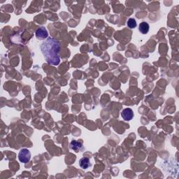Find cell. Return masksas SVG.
Wrapping results in <instances>:
<instances>
[{"mask_svg":"<svg viewBox=\"0 0 179 179\" xmlns=\"http://www.w3.org/2000/svg\"><path fill=\"white\" fill-rule=\"evenodd\" d=\"M41 53L45 59L49 64L57 66L60 62L59 53L60 50V44L59 41L53 37H48L42 43L40 46Z\"/></svg>","mask_w":179,"mask_h":179,"instance_id":"1","label":"cell"},{"mask_svg":"<svg viewBox=\"0 0 179 179\" xmlns=\"http://www.w3.org/2000/svg\"><path fill=\"white\" fill-rule=\"evenodd\" d=\"M31 159V153L28 149L23 148L20 150L18 154V160L22 163L26 164Z\"/></svg>","mask_w":179,"mask_h":179,"instance_id":"2","label":"cell"},{"mask_svg":"<svg viewBox=\"0 0 179 179\" xmlns=\"http://www.w3.org/2000/svg\"><path fill=\"white\" fill-rule=\"evenodd\" d=\"M36 37L40 40H44L46 39L48 36V33L47 30L44 27H41L36 30L35 32Z\"/></svg>","mask_w":179,"mask_h":179,"instance_id":"3","label":"cell"},{"mask_svg":"<svg viewBox=\"0 0 179 179\" xmlns=\"http://www.w3.org/2000/svg\"><path fill=\"white\" fill-rule=\"evenodd\" d=\"M121 116L123 118V120L125 121H130L132 120V118H134V112L130 108H126V109L122 111Z\"/></svg>","mask_w":179,"mask_h":179,"instance_id":"4","label":"cell"},{"mask_svg":"<svg viewBox=\"0 0 179 179\" xmlns=\"http://www.w3.org/2000/svg\"><path fill=\"white\" fill-rule=\"evenodd\" d=\"M82 148H83V145H82V144L80 143V142L75 140H73L71 142L70 148L73 150H74L75 152L76 153L79 152L82 149Z\"/></svg>","mask_w":179,"mask_h":179,"instance_id":"5","label":"cell"},{"mask_svg":"<svg viewBox=\"0 0 179 179\" xmlns=\"http://www.w3.org/2000/svg\"><path fill=\"white\" fill-rule=\"evenodd\" d=\"M139 30L140 31V32L141 34H143V35H146L148 32L149 31V24L148 23L146 22H141L140 24H139Z\"/></svg>","mask_w":179,"mask_h":179,"instance_id":"6","label":"cell"},{"mask_svg":"<svg viewBox=\"0 0 179 179\" xmlns=\"http://www.w3.org/2000/svg\"><path fill=\"white\" fill-rule=\"evenodd\" d=\"M79 165L82 169H86L91 166L90 160L87 158H83L79 160Z\"/></svg>","mask_w":179,"mask_h":179,"instance_id":"7","label":"cell"},{"mask_svg":"<svg viewBox=\"0 0 179 179\" xmlns=\"http://www.w3.org/2000/svg\"><path fill=\"white\" fill-rule=\"evenodd\" d=\"M127 26H128L130 29H134V28L136 27V25H137L136 20L134 18H130L128 21H127Z\"/></svg>","mask_w":179,"mask_h":179,"instance_id":"8","label":"cell"}]
</instances>
